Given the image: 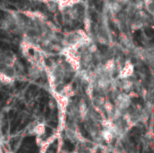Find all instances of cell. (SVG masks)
Returning a JSON list of instances; mask_svg holds the SVG:
<instances>
[{"instance_id": "obj_2", "label": "cell", "mask_w": 154, "mask_h": 153, "mask_svg": "<svg viewBox=\"0 0 154 153\" xmlns=\"http://www.w3.org/2000/svg\"><path fill=\"white\" fill-rule=\"evenodd\" d=\"M79 0H57L58 6H59V11H63L67 8L71 7L72 6L76 5L78 3Z\"/></svg>"}, {"instance_id": "obj_3", "label": "cell", "mask_w": 154, "mask_h": 153, "mask_svg": "<svg viewBox=\"0 0 154 153\" xmlns=\"http://www.w3.org/2000/svg\"><path fill=\"white\" fill-rule=\"evenodd\" d=\"M45 5H46L47 9L51 13H56L59 11L57 0H50V1H48Z\"/></svg>"}, {"instance_id": "obj_7", "label": "cell", "mask_w": 154, "mask_h": 153, "mask_svg": "<svg viewBox=\"0 0 154 153\" xmlns=\"http://www.w3.org/2000/svg\"><path fill=\"white\" fill-rule=\"evenodd\" d=\"M135 36L136 37H140V36H141V31H136L135 32Z\"/></svg>"}, {"instance_id": "obj_5", "label": "cell", "mask_w": 154, "mask_h": 153, "mask_svg": "<svg viewBox=\"0 0 154 153\" xmlns=\"http://www.w3.org/2000/svg\"><path fill=\"white\" fill-rule=\"evenodd\" d=\"M133 101H135L136 103L141 104V105H143V99H142V98H133Z\"/></svg>"}, {"instance_id": "obj_1", "label": "cell", "mask_w": 154, "mask_h": 153, "mask_svg": "<svg viewBox=\"0 0 154 153\" xmlns=\"http://www.w3.org/2000/svg\"><path fill=\"white\" fill-rule=\"evenodd\" d=\"M22 14L27 18H30L32 20H39L41 22L46 20L45 15L40 11H23Z\"/></svg>"}, {"instance_id": "obj_6", "label": "cell", "mask_w": 154, "mask_h": 153, "mask_svg": "<svg viewBox=\"0 0 154 153\" xmlns=\"http://www.w3.org/2000/svg\"><path fill=\"white\" fill-rule=\"evenodd\" d=\"M98 49H99L101 51H105L107 50V47L105 46V45H99V46H98Z\"/></svg>"}, {"instance_id": "obj_8", "label": "cell", "mask_w": 154, "mask_h": 153, "mask_svg": "<svg viewBox=\"0 0 154 153\" xmlns=\"http://www.w3.org/2000/svg\"><path fill=\"white\" fill-rule=\"evenodd\" d=\"M143 146L141 144V146H140V153H143Z\"/></svg>"}, {"instance_id": "obj_4", "label": "cell", "mask_w": 154, "mask_h": 153, "mask_svg": "<svg viewBox=\"0 0 154 153\" xmlns=\"http://www.w3.org/2000/svg\"><path fill=\"white\" fill-rule=\"evenodd\" d=\"M145 33H146L147 36H149V37H151V36L154 35V31L152 29H150V28H146L145 29Z\"/></svg>"}]
</instances>
